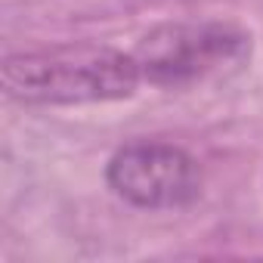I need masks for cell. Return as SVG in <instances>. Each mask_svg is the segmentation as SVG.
I'll return each instance as SVG.
<instances>
[{"label":"cell","instance_id":"obj_1","mask_svg":"<svg viewBox=\"0 0 263 263\" xmlns=\"http://www.w3.org/2000/svg\"><path fill=\"white\" fill-rule=\"evenodd\" d=\"M134 53L102 44L53 47L37 53H16L0 65V81L10 99L25 105H84L130 99L140 84Z\"/></svg>","mask_w":263,"mask_h":263},{"label":"cell","instance_id":"obj_2","mask_svg":"<svg viewBox=\"0 0 263 263\" xmlns=\"http://www.w3.org/2000/svg\"><path fill=\"white\" fill-rule=\"evenodd\" d=\"M134 59L140 74L155 87H189L229 74L251 59V34L223 22H174L149 31Z\"/></svg>","mask_w":263,"mask_h":263},{"label":"cell","instance_id":"obj_3","mask_svg":"<svg viewBox=\"0 0 263 263\" xmlns=\"http://www.w3.org/2000/svg\"><path fill=\"white\" fill-rule=\"evenodd\" d=\"M108 189L134 208L174 211L201 195V167L180 146L130 143L105 167Z\"/></svg>","mask_w":263,"mask_h":263}]
</instances>
